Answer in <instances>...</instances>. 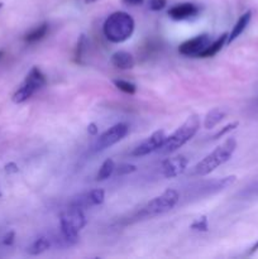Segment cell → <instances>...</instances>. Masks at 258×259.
<instances>
[{"mask_svg":"<svg viewBox=\"0 0 258 259\" xmlns=\"http://www.w3.org/2000/svg\"><path fill=\"white\" fill-rule=\"evenodd\" d=\"M2 7H3V3H0V9H2Z\"/></svg>","mask_w":258,"mask_h":259,"instance_id":"836d02e7","label":"cell"},{"mask_svg":"<svg viewBox=\"0 0 258 259\" xmlns=\"http://www.w3.org/2000/svg\"><path fill=\"white\" fill-rule=\"evenodd\" d=\"M187 164H189V161H187L186 157H169V158H167L162 163V175L166 179H174V177H177L181 174H184L185 169L187 168Z\"/></svg>","mask_w":258,"mask_h":259,"instance_id":"ba28073f","label":"cell"},{"mask_svg":"<svg viewBox=\"0 0 258 259\" xmlns=\"http://www.w3.org/2000/svg\"><path fill=\"white\" fill-rule=\"evenodd\" d=\"M114 171H115V163H114L113 159L108 158L106 161H104V163L99 168L98 175H96V180L98 181H104V180L109 179L114 174Z\"/></svg>","mask_w":258,"mask_h":259,"instance_id":"d6986e66","label":"cell"},{"mask_svg":"<svg viewBox=\"0 0 258 259\" xmlns=\"http://www.w3.org/2000/svg\"><path fill=\"white\" fill-rule=\"evenodd\" d=\"M244 194H247L248 196H258V182H255L252 186L248 187Z\"/></svg>","mask_w":258,"mask_h":259,"instance_id":"484cf974","label":"cell"},{"mask_svg":"<svg viewBox=\"0 0 258 259\" xmlns=\"http://www.w3.org/2000/svg\"><path fill=\"white\" fill-rule=\"evenodd\" d=\"M104 199H105V192L100 189H95L78 197L73 204L78 205V206L83 209V207L88 206H98V205H101L104 202Z\"/></svg>","mask_w":258,"mask_h":259,"instance_id":"7c38bea8","label":"cell"},{"mask_svg":"<svg viewBox=\"0 0 258 259\" xmlns=\"http://www.w3.org/2000/svg\"><path fill=\"white\" fill-rule=\"evenodd\" d=\"M123 2L128 5H139L143 3V0H123Z\"/></svg>","mask_w":258,"mask_h":259,"instance_id":"f546056e","label":"cell"},{"mask_svg":"<svg viewBox=\"0 0 258 259\" xmlns=\"http://www.w3.org/2000/svg\"><path fill=\"white\" fill-rule=\"evenodd\" d=\"M114 85H115L119 90H121L125 94H129V95H133L137 91V86L125 80H114Z\"/></svg>","mask_w":258,"mask_h":259,"instance_id":"44dd1931","label":"cell"},{"mask_svg":"<svg viewBox=\"0 0 258 259\" xmlns=\"http://www.w3.org/2000/svg\"><path fill=\"white\" fill-rule=\"evenodd\" d=\"M103 32L110 42H125L134 32V19L125 12L113 13L106 18L103 25Z\"/></svg>","mask_w":258,"mask_h":259,"instance_id":"7a4b0ae2","label":"cell"},{"mask_svg":"<svg viewBox=\"0 0 258 259\" xmlns=\"http://www.w3.org/2000/svg\"><path fill=\"white\" fill-rule=\"evenodd\" d=\"M88 48V40H86V37L83 34L80 35L77 42V47H76L75 52V60L77 63H82V58L85 56V51Z\"/></svg>","mask_w":258,"mask_h":259,"instance_id":"ffe728a7","label":"cell"},{"mask_svg":"<svg viewBox=\"0 0 258 259\" xmlns=\"http://www.w3.org/2000/svg\"><path fill=\"white\" fill-rule=\"evenodd\" d=\"M180 200V195L176 190H166L163 194L152 199L146 206L142 209L141 217L152 218L164 214L176 206Z\"/></svg>","mask_w":258,"mask_h":259,"instance_id":"277c9868","label":"cell"},{"mask_svg":"<svg viewBox=\"0 0 258 259\" xmlns=\"http://www.w3.org/2000/svg\"><path fill=\"white\" fill-rule=\"evenodd\" d=\"M14 232H9L7 235L4 237V239H3V244L4 245H12L13 243H14Z\"/></svg>","mask_w":258,"mask_h":259,"instance_id":"4316f807","label":"cell"},{"mask_svg":"<svg viewBox=\"0 0 258 259\" xmlns=\"http://www.w3.org/2000/svg\"><path fill=\"white\" fill-rule=\"evenodd\" d=\"M47 32H48V24L47 23H42V24L38 25V27L33 28L30 32H28L27 34L23 37V39H24L27 43H35L38 42V40L43 39V38L46 37V34H47Z\"/></svg>","mask_w":258,"mask_h":259,"instance_id":"e0dca14e","label":"cell"},{"mask_svg":"<svg viewBox=\"0 0 258 259\" xmlns=\"http://www.w3.org/2000/svg\"><path fill=\"white\" fill-rule=\"evenodd\" d=\"M3 56H4V52H3V51H0V61H2Z\"/></svg>","mask_w":258,"mask_h":259,"instance_id":"d6a6232c","label":"cell"},{"mask_svg":"<svg viewBox=\"0 0 258 259\" xmlns=\"http://www.w3.org/2000/svg\"><path fill=\"white\" fill-rule=\"evenodd\" d=\"M164 141H166V136H164L163 131L154 132L146 141L142 142L137 148H134V151L132 152V156L142 157L147 156L149 153H153V152H157L161 148Z\"/></svg>","mask_w":258,"mask_h":259,"instance_id":"52a82bcc","label":"cell"},{"mask_svg":"<svg viewBox=\"0 0 258 259\" xmlns=\"http://www.w3.org/2000/svg\"><path fill=\"white\" fill-rule=\"evenodd\" d=\"M250 19H252V12H245L244 14L242 15V17L238 19V22L235 23V25L233 27L232 32H230V34H228V39H227V43H232L234 42L235 39H237L238 37H239L240 34H242L243 32L245 30V28L248 27V24H249Z\"/></svg>","mask_w":258,"mask_h":259,"instance_id":"5bb4252c","label":"cell"},{"mask_svg":"<svg viewBox=\"0 0 258 259\" xmlns=\"http://www.w3.org/2000/svg\"><path fill=\"white\" fill-rule=\"evenodd\" d=\"M237 149V142L234 138H229L223 144L218 146L210 154L192 167L190 175L191 176H206L210 172L217 169L218 167L224 164L232 158L233 153Z\"/></svg>","mask_w":258,"mask_h":259,"instance_id":"6da1fadb","label":"cell"},{"mask_svg":"<svg viewBox=\"0 0 258 259\" xmlns=\"http://www.w3.org/2000/svg\"><path fill=\"white\" fill-rule=\"evenodd\" d=\"M61 219L67 222L68 224L75 227L77 230L82 229V228L86 225V218L85 215H83L82 207H80L78 205H75V204L71 205L65 212H62Z\"/></svg>","mask_w":258,"mask_h":259,"instance_id":"30bf717a","label":"cell"},{"mask_svg":"<svg viewBox=\"0 0 258 259\" xmlns=\"http://www.w3.org/2000/svg\"><path fill=\"white\" fill-rule=\"evenodd\" d=\"M200 128L199 116L191 115L187 118V120L169 137H166V141L163 142L161 148L158 149V153L169 154L176 152L182 146L187 143L195 134L197 133Z\"/></svg>","mask_w":258,"mask_h":259,"instance_id":"3957f363","label":"cell"},{"mask_svg":"<svg viewBox=\"0 0 258 259\" xmlns=\"http://www.w3.org/2000/svg\"><path fill=\"white\" fill-rule=\"evenodd\" d=\"M111 63L114 67L119 68V70H129V68L134 67V57L129 52L125 51H119L111 56Z\"/></svg>","mask_w":258,"mask_h":259,"instance_id":"4fadbf2b","label":"cell"},{"mask_svg":"<svg viewBox=\"0 0 258 259\" xmlns=\"http://www.w3.org/2000/svg\"><path fill=\"white\" fill-rule=\"evenodd\" d=\"M167 4V0H149V9L153 12L162 10Z\"/></svg>","mask_w":258,"mask_h":259,"instance_id":"cb8c5ba5","label":"cell"},{"mask_svg":"<svg viewBox=\"0 0 258 259\" xmlns=\"http://www.w3.org/2000/svg\"><path fill=\"white\" fill-rule=\"evenodd\" d=\"M18 171H19V169H18V166L15 163H13V162H10V163H8L7 166H5V172H7V174H17Z\"/></svg>","mask_w":258,"mask_h":259,"instance_id":"83f0119b","label":"cell"},{"mask_svg":"<svg viewBox=\"0 0 258 259\" xmlns=\"http://www.w3.org/2000/svg\"><path fill=\"white\" fill-rule=\"evenodd\" d=\"M225 116V113L219 108H215L212 110H210L209 113L205 116L204 125L206 129H212L214 126H217L220 121L223 120V118Z\"/></svg>","mask_w":258,"mask_h":259,"instance_id":"ac0fdd59","label":"cell"},{"mask_svg":"<svg viewBox=\"0 0 258 259\" xmlns=\"http://www.w3.org/2000/svg\"><path fill=\"white\" fill-rule=\"evenodd\" d=\"M46 83H47V80H46V76L43 75L42 71L38 67H33L27 75L25 80L23 81L22 85L18 88V90L13 95V101L15 104L24 103L35 91L42 89Z\"/></svg>","mask_w":258,"mask_h":259,"instance_id":"5b68a950","label":"cell"},{"mask_svg":"<svg viewBox=\"0 0 258 259\" xmlns=\"http://www.w3.org/2000/svg\"><path fill=\"white\" fill-rule=\"evenodd\" d=\"M192 230H197V232H207L209 229V225H207V219L206 217H201L200 219H196L191 224Z\"/></svg>","mask_w":258,"mask_h":259,"instance_id":"7402d4cb","label":"cell"},{"mask_svg":"<svg viewBox=\"0 0 258 259\" xmlns=\"http://www.w3.org/2000/svg\"><path fill=\"white\" fill-rule=\"evenodd\" d=\"M238 125H239V123H238V121H233V123L228 124V125H225L224 128L222 129V131L218 132V133L215 134L214 137H212V139H219V138H222V137H224L227 133H229V132L234 131V129L237 128Z\"/></svg>","mask_w":258,"mask_h":259,"instance_id":"603a6c76","label":"cell"},{"mask_svg":"<svg viewBox=\"0 0 258 259\" xmlns=\"http://www.w3.org/2000/svg\"><path fill=\"white\" fill-rule=\"evenodd\" d=\"M136 171V166H133V164H120V166L118 167V171H116V175H128V174H132V172Z\"/></svg>","mask_w":258,"mask_h":259,"instance_id":"d4e9b609","label":"cell"},{"mask_svg":"<svg viewBox=\"0 0 258 259\" xmlns=\"http://www.w3.org/2000/svg\"><path fill=\"white\" fill-rule=\"evenodd\" d=\"M210 43H211V40H210L209 35L201 34L182 43L179 51L184 56H199L202 51L209 47Z\"/></svg>","mask_w":258,"mask_h":259,"instance_id":"9c48e42d","label":"cell"},{"mask_svg":"<svg viewBox=\"0 0 258 259\" xmlns=\"http://www.w3.org/2000/svg\"><path fill=\"white\" fill-rule=\"evenodd\" d=\"M88 132L91 134V136H95V134L98 133V128H96V124H94V123L89 124Z\"/></svg>","mask_w":258,"mask_h":259,"instance_id":"f1b7e54d","label":"cell"},{"mask_svg":"<svg viewBox=\"0 0 258 259\" xmlns=\"http://www.w3.org/2000/svg\"><path fill=\"white\" fill-rule=\"evenodd\" d=\"M197 14H199V8L191 3H182V4L175 5L168 10V15L175 20L189 19Z\"/></svg>","mask_w":258,"mask_h":259,"instance_id":"8fae6325","label":"cell"},{"mask_svg":"<svg viewBox=\"0 0 258 259\" xmlns=\"http://www.w3.org/2000/svg\"><path fill=\"white\" fill-rule=\"evenodd\" d=\"M255 252H258V242L255 243V244L253 245L252 248H250V250H249V253H248V254H254Z\"/></svg>","mask_w":258,"mask_h":259,"instance_id":"4dcf8cb0","label":"cell"},{"mask_svg":"<svg viewBox=\"0 0 258 259\" xmlns=\"http://www.w3.org/2000/svg\"><path fill=\"white\" fill-rule=\"evenodd\" d=\"M78 2L83 3V4H91V3H95L98 2V0H78Z\"/></svg>","mask_w":258,"mask_h":259,"instance_id":"1f68e13d","label":"cell"},{"mask_svg":"<svg viewBox=\"0 0 258 259\" xmlns=\"http://www.w3.org/2000/svg\"><path fill=\"white\" fill-rule=\"evenodd\" d=\"M53 242H55V239H52L51 237H47V235L39 237L38 239H35L34 242L30 244V247L28 248V253L32 255L40 254V253L50 249V248L53 245Z\"/></svg>","mask_w":258,"mask_h":259,"instance_id":"9a60e30c","label":"cell"},{"mask_svg":"<svg viewBox=\"0 0 258 259\" xmlns=\"http://www.w3.org/2000/svg\"><path fill=\"white\" fill-rule=\"evenodd\" d=\"M129 126L125 123H119L113 125L111 128H109L108 131L104 132L100 137L96 141L95 146H94V151L100 152L104 149L109 148V147L114 146L118 142H120L124 137L128 134Z\"/></svg>","mask_w":258,"mask_h":259,"instance_id":"8992f818","label":"cell"},{"mask_svg":"<svg viewBox=\"0 0 258 259\" xmlns=\"http://www.w3.org/2000/svg\"><path fill=\"white\" fill-rule=\"evenodd\" d=\"M227 39H228V34L227 33H224V34L220 35L218 39H215L214 42L210 43L209 47H207L206 50L202 51V52L199 55V57L206 58V57H212V56H215L220 50H222L223 46L227 43Z\"/></svg>","mask_w":258,"mask_h":259,"instance_id":"2e32d148","label":"cell"}]
</instances>
